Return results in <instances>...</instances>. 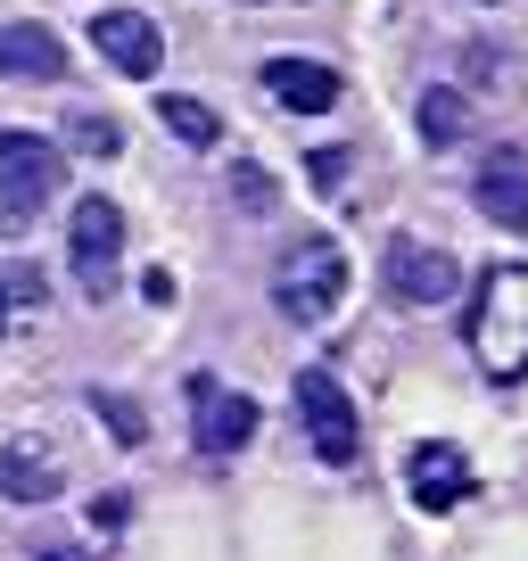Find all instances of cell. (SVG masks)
Segmentation results:
<instances>
[{
	"label": "cell",
	"instance_id": "1",
	"mask_svg": "<svg viewBox=\"0 0 528 561\" xmlns=\"http://www.w3.org/2000/svg\"><path fill=\"white\" fill-rule=\"evenodd\" d=\"M471 355L495 388L528 380V264H495L471 289Z\"/></svg>",
	"mask_w": 528,
	"mask_h": 561
},
{
	"label": "cell",
	"instance_id": "2",
	"mask_svg": "<svg viewBox=\"0 0 528 561\" xmlns=\"http://www.w3.org/2000/svg\"><path fill=\"white\" fill-rule=\"evenodd\" d=\"M347 248L338 240H298L282 264H273V306H282L298 331H314V322H331L338 306H347Z\"/></svg>",
	"mask_w": 528,
	"mask_h": 561
},
{
	"label": "cell",
	"instance_id": "3",
	"mask_svg": "<svg viewBox=\"0 0 528 561\" xmlns=\"http://www.w3.org/2000/svg\"><path fill=\"white\" fill-rule=\"evenodd\" d=\"M58 182H67V165L42 133H0V240H25L50 215Z\"/></svg>",
	"mask_w": 528,
	"mask_h": 561
},
{
	"label": "cell",
	"instance_id": "4",
	"mask_svg": "<svg viewBox=\"0 0 528 561\" xmlns=\"http://www.w3.org/2000/svg\"><path fill=\"white\" fill-rule=\"evenodd\" d=\"M298 421H306V446H314L322 462H338V471L364 455V421H355L347 388H338L322 364H314V371H298Z\"/></svg>",
	"mask_w": 528,
	"mask_h": 561
},
{
	"label": "cell",
	"instance_id": "5",
	"mask_svg": "<svg viewBox=\"0 0 528 561\" xmlns=\"http://www.w3.org/2000/svg\"><path fill=\"white\" fill-rule=\"evenodd\" d=\"M116 248H124V207H116V198H74L67 256H74L83 298H116Z\"/></svg>",
	"mask_w": 528,
	"mask_h": 561
},
{
	"label": "cell",
	"instance_id": "6",
	"mask_svg": "<svg viewBox=\"0 0 528 561\" xmlns=\"http://www.w3.org/2000/svg\"><path fill=\"white\" fill-rule=\"evenodd\" d=\"M380 273H388V298L397 306H446L462 289V264L446 256V248H429V240H388V256H380Z\"/></svg>",
	"mask_w": 528,
	"mask_h": 561
},
{
	"label": "cell",
	"instance_id": "7",
	"mask_svg": "<svg viewBox=\"0 0 528 561\" xmlns=\"http://www.w3.org/2000/svg\"><path fill=\"white\" fill-rule=\"evenodd\" d=\"M256 413L264 404L240 397V388H215L207 371L191 380V438H198V455H240V446L256 438Z\"/></svg>",
	"mask_w": 528,
	"mask_h": 561
},
{
	"label": "cell",
	"instance_id": "8",
	"mask_svg": "<svg viewBox=\"0 0 528 561\" xmlns=\"http://www.w3.org/2000/svg\"><path fill=\"white\" fill-rule=\"evenodd\" d=\"M91 42H100V58L116 75H133V83H149V75L165 67V34L141 9H100V18H91Z\"/></svg>",
	"mask_w": 528,
	"mask_h": 561
},
{
	"label": "cell",
	"instance_id": "9",
	"mask_svg": "<svg viewBox=\"0 0 528 561\" xmlns=\"http://www.w3.org/2000/svg\"><path fill=\"white\" fill-rule=\"evenodd\" d=\"M0 83H67V42L42 18H9L0 25Z\"/></svg>",
	"mask_w": 528,
	"mask_h": 561
},
{
	"label": "cell",
	"instance_id": "10",
	"mask_svg": "<svg viewBox=\"0 0 528 561\" xmlns=\"http://www.w3.org/2000/svg\"><path fill=\"white\" fill-rule=\"evenodd\" d=\"M0 495H9V504H58V495H67V462H58V446L0 438Z\"/></svg>",
	"mask_w": 528,
	"mask_h": 561
},
{
	"label": "cell",
	"instance_id": "11",
	"mask_svg": "<svg viewBox=\"0 0 528 561\" xmlns=\"http://www.w3.org/2000/svg\"><path fill=\"white\" fill-rule=\"evenodd\" d=\"M471 198H479V215H487V224L528 231V158H520V149H487V158H479V174H471Z\"/></svg>",
	"mask_w": 528,
	"mask_h": 561
},
{
	"label": "cell",
	"instance_id": "12",
	"mask_svg": "<svg viewBox=\"0 0 528 561\" xmlns=\"http://www.w3.org/2000/svg\"><path fill=\"white\" fill-rule=\"evenodd\" d=\"M405 488H413V504H422V512H455V504H471V462H462V446H446V438L413 446Z\"/></svg>",
	"mask_w": 528,
	"mask_h": 561
},
{
	"label": "cell",
	"instance_id": "13",
	"mask_svg": "<svg viewBox=\"0 0 528 561\" xmlns=\"http://www.w3.org/2000/svg\"><path fill=\"white\" fill-rule=\"evenodd\" d=\"M264 91L282 107H298V116H331L338 107V67H322V58H264Z\"/></svg>",
	"mask_w": 528,
	"mask_h": 561
},
{
	"label": "cell",
	"instance_id": "14",
	"mask_svg": "<svg viewBox=\"0 0 528 561\" xmlns=\"http://www.w3.org/2000/svg\"><path fill=\"white\" fill-rule=\"evenodd\" d=\"M158 116H165V133H174V140H191V149H215V140H223V116H215L207 100H182V91H165V100H158Z\"/></svg>",
	"mask_w": 528,
	"mask_h": 561
},
{
	"label": "cell",
	"instance_id": "15",
	"mask_svg": "<svg viewBox=\"0 0 528 561\" xmlns=\"http://www.w3.org/2000/svg\"><path fill=\"white\" fill-rule=\"evenodd\" d=\"M42 298H50V289H42L34 264H0V339L18 331L25 314H42Z\"/></svg>",
	"mask_w": 528,
	"mask_h": 561
},
{
	"label": "cell",
	"instance_id": "16",
	"mask_svg": "<svg viewBox=\"0 0 528 561\" xmlns=\"http://www.w3.org/2000/svg\"><path fill=\"white\" fill-rule=\"evenodd\" d=\"M462 116H471V107H462L455 83H429L422 91V140H429V149H446V140L462 133Z\"/></svg>",
	"mask_w": 528,
	"mask_h": 561
},
{
	"label": "cell",
	"instance_id": "17",
	"mask_svg": "<svg viewBox=\"0 0 528 561\" xmlns=\"http://www.w3.org/2000/svg\"><path fill=\"white\" fill-rule=\"evenodd\" d=\"M67 140L83 149V158H116V149H124V133L107 116H91V107H74V116H67Z\"/></svg>",
	"mask_w": 528,
	"mask_h": 561
},
{
	"label": "cell",
	"instance_id": "18",
	"mask_svg": "<svg viewBox=\"0 0 528 561\" xmlns=\"http://www.w3.org/2000/svg\"><path fill=\"white\" fill-rule=\"evenodd\" d=\"M91 413L107 421V438H116V446H141V438H149V421L133 413V404H124V397H107V388H100V397H91Z\"/></svg>",
	"mask_w": 528,
	"mask_h": 561
},
{
	"label": "cell",
	"instance_id": "19",
	"mask_svg": "<svg viewBox=\"0 0 528 561\" xmlns=\"http://www.w3.org/2000/svg\"><path fill=\"white\" fill-rule=\"evenodd\" d=\"M231 198H240L248 215H273V198H282V182L264 174V165H231Z\"/></svg>",
	"mask_w": 528,
	"mask_h": 561
},
{
	"label": "cell",
	"instance_id": "20",
	"mask_svg": "<svg viewBox=\"0 0 528 561\" xmlns=\"http://www.w3.org/2000/svg\"><path fill=\"white\" fill-rule=\"evenodd\" d=\"M306 174H314V191H338V182H347V149H314Z\"/></svg>",
	"mask_w": 528,
	"mask_h": 561
},
{
	"label": "cell",
	"instance_id": "21",
	"mask_svg": "<svg viewBox=\"0 0 528 561\" xmlns=\"http://www.w3.org/2000/svg\"><path fill=\"white\" fill-rule=\"evenodd\" d=\"M141 289H149V306H174V273H165V264H158V273H141Z\"/></svg>",
	"mask_w": 528,
	"mask_h": 561
},
{
	"label": "cell",
	"instance_id": "22",
	"mask_svg": "<svg viewBox=\"0 0 528 561\" xmlns=\"http://www.w3.org/2000/svg\"><path fill=\"white\" fill-rule=\"evenodd\" d=\"M42 561H91V553H83V545H50Z\"/></svg>",
	"mask_w": 528,
	"mask_h": 561
}]
</instances>
